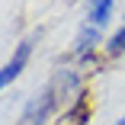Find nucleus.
I'll list each match as a JSON object with an SVG mask.
<instances>
[{"label":"nucleus","mask_w":125,"mask_h":125,"mask_svg":"<svg viewBox=\"0 0 125 125\" xmlns=\"http://www.w3.org/2000/svg\"><path fill=\"white\" fill-rule=\"evenodd\" d=\"M96 39H99V29L93 26H87L80 35H77V55H87V52H93V45H96Z\"/></svg>","instance_id":"obj_5"},{"label":"nucleus","mask_w":125,"mask_h":125,"mask_svg":"<svg viewBox=\"0 0 125 125\" xmlns=\"http://www.w3.org/2000/svg\"><path fill=\"white\" fill-rule=\"evenodd\" d=\"M32 45H35V35H29V39H22L19 45H16V52H13V58L0 67V90H7L19 74H22V67L29 64V55H32Z\"/></svg>","instance_id":"obj_2"},{"label":"nucleus","mask_w":125,"mask_h":125,"mask_svg":"<svg viewBox=\"0 0 125 125\" xmlns=\"http://www.w3.org/2000/svg\"><path fill=\"white\" fill-rule=\"evenodd\" d=\"M87 3H90V19H93V26L103 29L106 22H109V16H112V3H115V0H87Z\"/></svg>","instance_id":"obj_3"},{"label":"nucleus","mask_w":125,"mask_h":125,"mask_svg":"<svg viewBox=\"0 0 125 125\" xmlns=\"http://www.w3.org/2000/svg\"><path fill=\"white\" fill-rule=\"evenodd\" d=\"M106 48H109V55H122V52H125V22L112 32V39H109V45H106Z\"/></svg>","instance_id":"obj_6"},{"label":"nucleus","mask_w":125,"mask_h":125,"mask_svg":"<svg viewBox=\"0 0 125 125\" xmlns=\"http://www.w3.org/2000/svg\"><path fill=\"white\" fill-rule=\"evenodd\" d=\"M115 125H125V115H122V119H119V122H115Z\"/></svg>","instance_id":"obj_7"},{"label":"nucleus","mask_w":125,"mask_h":125,"mask_svg":"<svg viewBox=\"0 0 125 125\" xmlns=\"http://www.w3.org/2000/svg\"><path fill=\"white\" fill-rule=\"evenodd\" d=\"M87 112H90V109H87V96H77V103L61 115V125H83Z\"/></svg>","instance_id":"obj_4"},{"label":"nucleus","mask_w":125,"mask_h":125,"mask_svg":"<svg viewBox=\"0 0 125 125\" xmlns=\"http://www.w3.org/2000/svg\"><path fill=\"white\" fill-rule=\"evenodd\" d=\"M67 90H77V74L67 71V67H61L55 77H52V83H48V87L32 99V103L26 106V112H22L19 125H45V119L58 109L61 96H64Z\"/></svg>","instance_id":"obj_1"}]
</instances>
